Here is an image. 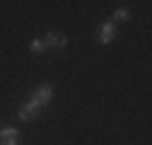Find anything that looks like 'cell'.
Segmentation results:
<instances>
[{
  "label": "cell",
  "instance_id": "1",
  "mask_svg": "<svg viewBox=\"0 0 152 145\" xmlns=\"http://www.w3.org/2000/svg\"><path fill=\"white\" fill-rule=\"evenodd\" d=\"M51 97H53V89H51V85H41V87H36V89H34V94H31L29 99H34L36 104H39V109H44V106H48Z\"/></svg>",
  "mask_w": 152,
  "mask_h": 145
},
{
  "label": "cell",
  "instance_id": "2",
  "mask_svg": "<svg viewBox=\"0 0 152 145\" xmlns=\"http://www.w3.org/2000/svg\"><path fill=\"white\" fill-rule=\"evenodd\" d=\"M0 145H20V131L12 126L0 128Z\"/></svg>",
  "mask_w": 152,
  "mask_h": 145
},
{
  "label": "cell",
  "instance_id": "3",
  "mask_svg": "<svg viewBox=\"0 0 152 145\" xmlns=\"http://www.w3.org/2000/svg\"><path fill=\"white\" fill-rule=\"evenodd\" d=\"M44 44H46V48H48V46H51V48H65V46H68V36L56 34V31H48V34L44 36Z\"/></svg>",
  "mask_w": 152,
  "mask_h": 145
},
{
  "label": "cell",
  "instance_id": "4",
  "mask_svg": "<svg viewBox=\"0 0 152 145\" xmlns=\"http://www.w3.org/2000/svg\"><path fill=\"white\" fill-rule=\"evenodd\" d=\"M113 36H116V24H113V22H104L99 27V44H104V46L111 44Z\"/></svg>",
  "mask_w": 152,
  "mask_h": 145
},
{
  "label": "cell",
  "instance_id": "5",
  "mask_svg": "<svg viewBox=\"0 0 152 145\" xmlns=\"http://www.w3.org/2000/svg\"><path fill=\"white\" fill-rule=\"evenodd\" d=\"M39 111H41V109H39V104H36L34 99H29V102L20 109V121H31V119L39 114Z\"/></svg>",
  "mask_w": 152,
  "mask_h": 145
},
{
  "label": "cell",
  "instance_id": "6",
  "mask_svg": "<svg viewBox=\"0 0 152 145\" xmlns=\"http://www.w3.org/2000/svg\"><path fill=\"white\" fill-rule=\"evenodd\" d=\"M29 48H31V53H44L46 51V44H44V39H34L29 44Z\"/></svg>",
  "mask_w": 152,
  "mask_h": 145
},
{
  "label": "cell",
  "instance_id": "7",
  "mask_svg": "<svg viewBox=\"0 0 152 145\" xmlns=\"http://www.w3.org/2000/svg\"><path fill=\"white\" fill-rule=\"evenodd\" d=\"M126 20H128V10H123V7H121V10L113 12V20H111V22L116 24V22H126Z\"/></svg>",
  "mask_w": 152,
  "mask_h": 145
}]
</instances>
